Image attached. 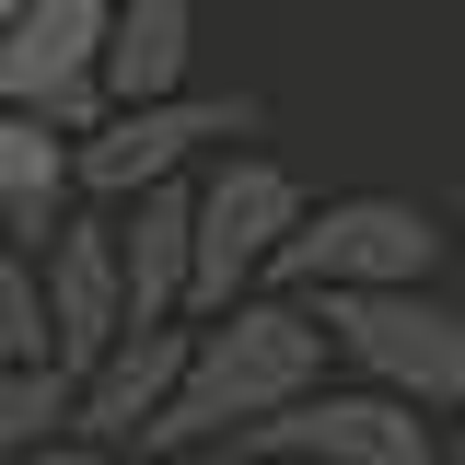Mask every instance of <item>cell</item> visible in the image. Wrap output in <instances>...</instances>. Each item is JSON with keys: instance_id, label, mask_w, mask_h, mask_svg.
<instances>
[{"instance_id": "ba28073f", "label": "cell", "mask_w": 465, "mask_h": 465, "mask_svg": "<svg viewBox=\"0 0 465 465\" xmlns=\"http://www.w3.org/2000/svg\"><path fill=\"white\" fill-rule=\"evenodd\" d=\"M35 291H47V361L82 372L94 349L128 326V291H116V210L105 198H70L35 232Z\"/></svg>"}, {"instance_id": "7a4b0ae2", "label": "cell", "mask_w": 465, "mask_h": 465, "mask_svg": "<svg viewBox=\"0 0 465 465\" xmlns=\"http://www.w3.org/2000/svg\"><path fill=\"white\" fill-rule=\"evenodd\" d=\"M314 326L361 384L454 419L465 396V302H442L430 280H396V291H314Z\"/></svg>"}, {"instance_id": "3957f363", "label": "cell", "mask_w": 465, "mask_h": 465, "mask_svg": "<svg viewBox=\"0 0 465 465\" xmlns=\"http://www.w3.org/2000/svg\"><path fill=\"white\" fill-rule=\"evenodd\" d=\"M442 268V222L419 210V198H384V186H361V198H302V222L268 244V291H396V280H430Z\"/></svg>"}, {"instance_id": "52a82bcc", "label": "cell", "mask_w": 465, "mask_h": 465, "mask_svg": "<svg viewBox=\"0 0 465 465\" xmlns=\"http://www.w3.org/2000/svg\"><path fill=\"white\" fill-rule=\"evenodd\" d=\"M0 105L94 128L105 116V0H24L0 24Z\"/></svg>"}, {"instance_id": "4fadbf2b", "label": "cell", "mask_w": 465, "mask_h": 465, "mask_svg": "<svg viewBox=\"0 0 465 465\" xmlns=\"http://www.w3.org/2000/svg\"><path fill=\"white\" fill-rule=\"evenodd\" d=\"M58 430H70V372L58 361H0V465H24Z\"/></svg>"}, {"instance_id": "e0dca14e", "label": "cell", "mask_w": 465, "mask_h": 465, "mask_svg": "<svg viewBox=\"0 0 465 465\" xmlns=\"http://www.w3.org/2000/svg\"><path fill=\"white\" fill-rule=\"evenodd\" d=\"M222 465H280V454H222Z\"/></svg>"}, {"instance_id": "2e32d148", "label": "cell", "mask_w": 465, "mask_h": 465, "mask_svg": "<svg viewBox=\"0 0 465 465\" xmlns=\"http://www.w3.org/2000/svg\"><path fill=\"white\" fill-rule=\"evenodd\" d=\"M454 454H465V396H454ZM454 454H442V465H454Z\"/></svg>"}, {"instance_id": "ac0fdd59", "label": "cell", "mask_w": 465, "mask_h": 465, "mask_svg": "<svg viewBox=\"0 0 465 465\" xmlns=\"http://www.w3.org/2000/svg\"><path fill=\"white\" fill-rule=\"evenodd\" d=\"M12 12H24V0H0V24H12Z\"/></svg>"}, {"instance_id": "30bf717a", "label": "cell", "mask_w": 465, "mask_h": 465, "mask_svg": "<svg viewBox=\"0 0 465 465\" xmlns=\"http://www.w3.org/2000/svg\"><path fill=\"white\" fill-rule=\"evenodd\" d=\"M198 82V0H105V105Z\"/></svg>"}, {"instance_id": "7c38bea8", "label": "cell", "mask_w": 465, "mask_h": 465, "mask_svg": "<svg viewBox=\"0 0 465 465\" xmlns=\"http://www.w3.org/2000/svg\"><path fill=\"white\" fill-rule=\"evenodd\" d=\"M70 198H82V186H70V128L0 105V232H12V244H35Z\"/></svg>"}, {"instance_id": "277c9868", "label": "cell", "mask_w": 465, "mask_h": 465, "mask_svg": "<svg viewBox=\"0 0 465 465\" xmlns=\"http://www.w3.org/2000/svg\"><path fill=\"white\" fill-rule=\"evenodd\" d=\"M256 94H198V82H174L152 105H105L94 128H70V186L82 198H140V186H163V174H198L210 163V140H256Z\"/></svg>"}, {"instance_id": "6da1fadb", "label": "cell", "mask_w": 465, "mask_h": 465, "mask_svg": "<svg viewBox=\"0 0 465 465\" xmlns=\"http://www.w3.org/2000/svg\"><path fill=\"white\" fill-rule=\"evenodd\" d=\"M302 384H326V326L302 291H232L222 314H186V361H174V396L152 419L140 454H222L244 419L291 407Z\"/></svg>"}, {"instance_id": "5bb4252c", "label": "cell", "mask_w": 465, "mask_h": 465, "mask_svg": "<svg viewBox=\"0 0 465 465\" xmlns=\"http://www.w3.org/2000/svg\"><path fill=\"white\" fill-rule=\"evenodd\" d=\"M0 361H47V291H35V244L0 232Z\"/></svg>"}, {"instance_id": "8fae6325", "label": "cell", "mask_w": 465, "mask_h": 465, "mask_svg": "<svg viewBox=\"0 0 465 465\" xmlns=\"http://www.w3.org/2000/svg\"><path fill=\"white\" fill-rule=\"evenodd\" d=\"M116 210V291L128 314H186V174L140 186V198H105Z\"/></svg>"}, {"instance_id": "d6986e66", "label": "cell", "mask_w": 465, "mask_h": 465, "mask_svg": "<svg viewBox=\"0 0 465 465\" xmlns=\"http://www.w3.org/2000/svg\"><path fill=\"white\" fill-rule=\"evenodd\" d=\"M454 465H465V454H454Z\"/></svg>"}, {"instance_id": "8992f818", "label": "cell", "mask_w": 465, "mask_h": 465, "mask_svg": "<svg viewBox=\"0 0 465 465\" xmlns=\"http://www.w3.org/2000/svg\"><path fill=\"white\" fill-rule=\"evenodd\" d=\"M222 454H280V465H442L430 407L384 396V384H302L291 407L244 419Z\"/></svg>"}, {"instance_id": "5b68a950", "label": "cell", "mask_w": 465, "mask_h": 465, "mask_svg": "<svg viewBox=\"0 0 465 465\" xmlns=\"http://www.w3.org/2000/svg\"><path fill=\"white\" fill-rule=\"evenodd\" d=\"M302 222V174L268 152H222L186 174V314H222L232 291H256L268 244Z\"/></svg>"}, {"instance_id": "9a60e30c", "label": "cell", "mask_w": 465, "mask_h": 465, "mask_svg": "<svg viewBox=\"0 0 465 465\" xmlns=\"http://www.w3.org/2000/svg\"><path fill=\"white\" fill-rule=\"evenodd\" d=\"M24 465H163V454H128V442H82V430H58V442H35Z\"/></svg>"}, {"instance_id": "9c48e42d", "label": "cell", "mask_w": 465, "mask_h": 465, "mask_svg": "<svg viewBox=\"0 0 465 465\" xmlns=\"http://www.w3.org/2000/svg\"><path fill=\"white\" fill-rule=\"evenodd\" d=\"M174 361H186V314H128L82 372H70V430L82 442H152V419L174 396Z\"/></svg>"}]
</instances>
